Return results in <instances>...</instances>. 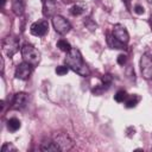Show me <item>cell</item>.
<instances>
[{"instance_id":"1","label":"cell","mask_w":152,"mask_h":152,"mask_svg":"<svg viewBox=\"0 0 152 152\" xmlns=\"http://www.w3.org/2000/svg\"><path fill=\"white\" fill-rule=\"evenodd\" d=\"M65 64H66V66H69L72 71H75V72L78 74L80 76L87 77V76H89V74H90L89 68H88L87 64L84 63L83 57H82L80 50L76 49V48H71V50H70L69 52H66Z\"/></svg>"},{"instance_id":"2","label":"cell","mask_w":152,"mask_h":152,"mask_svg":"<svg viewBox=\"0 0 152 152\" xmlns=\"http://www.w3.org/2000/svg\"><path fill=\"white\" fill-rule=\"evenodd\" d=\"M21 56L24 62L31 64L32 66H37L40 61V52L31 44H25L21 48Z\"/></svg>"},{"instance_id":"3","label":"cell","mask_w":152,"mask_h":152,"mask_svg":"<svg viewBox=\"0 0 152 152\" xmlns=\"http://www.w3.org/2000/svg\"><path fill=\"white\" fill-rule=\"evenodd\" d=\"M2 50L8 57H12L13 55H15L17 51L19 50V40H18V38L15 36H7L6 38H4V40H2Z\"/></svg>"},{"instance_id":"4","label":"cell","mask_w":152,"mask_h":152,"mask_svg":"<svg viewBox=\"0 0 152 152\" xmlns=\"http://www.w3.org/2000/svg\"><path fill=\"white\" fill-rule=\"evenodd\" d=\"M52 26L55 31L59 34H66L71 28L70 23L65 18H63L62 15H56V14L52 17Z\"/></svg>"},{"instance_id":"5","label":"cell","mask_w":152,"mask_h":152,"mask_svg":"<svg viewBox=\"0 0 152 152\" xmlns=\"http://www.w3.org/2000/svg\"><path fill=\"white\" fill-rule=\"evenodd\" d=\"M140 71L144 78H152V56H150L148 53L142 55L140 58Z\"/></svg>"},{"instance_id":"6","label":"cell","mask_w":152,"mask_h":152,"mask_svg":"<svg viewBox=\"0 0 152 152\" xmlns=\"http://www.w3.org/2000/svg\"><path fill=\"white\" fill-rule=\"evenodd\" d=\"M112 34L116 40H119L124 45H126L128 43V40H129V34H128L126 27L124 25H121V24H116V25L113 26Z\"/></svg>"},{"instance_id":"7","label":"cell","mask_w":152,"mask_h":152,"mask_svg":"<svg viewBox=\"0 0 152 152\" xmlns=\"http://www.w3.org/2000/svg\"><path fill=\"white\" fill-rule=\"evenodd\" d=\"M30 31H31V33H32L33 36H36V37H43V36H45V34L48 33V31H49V23H48L46 20H44V19L38 20V21H34V23L31 25Z\"/></svg>"},{"instance_id":"8","label":"cell","mask_w":152,"mask_h":152,"mask_svg":"<svg viewBox=\"0 0 152 152\" xmlns=\"http://www.w3.org/2000/svg\"><path fill=\"white\" fill-rule=\"evenodd\" d=\"M53 140L56 141V144L58 145L61 151H68L74 145V141L70 139V137L66 133H58V134H56Z\"/></svg>"},{"instance_id":"9","label":"cell","mask_w":152,"mask_h":152,"mask_svg":"<svg viewBox=\"0 0 152 152\" xmlns=\"http://www.w3.org/2000/svg\"><path fill=\"white\" fill-rule=\"evenodd\" d=\"M32 69H33V66L31 64H28L26 62H23L15 68L14 76L18 80H27L32 74Z\"/></svg>"},{"instance_id":"10","label":"cell","mask_w":152,"mask_h":152,"mask_svg":"<svg viewBox=\"0 0 152 152\" xmlns=\"http://www.w3.org/2000/svg\"><path fill=\"white\" fill-rule=\"evenodd\" d=\"M27 102H28V96L26 93H17L12 99L11 108L15 110H20L26 107Z\"/></svg>"},{"instance_id":"11","label":"cell","mask_w":152,"mask_h":152,"mask_svg":"<svg viewBox=\"0 0 152 152\" xmlns=\"http://www.w3.org/2000/svg\"><path fill=\"white\" fill-rule=\"evenodd\" d=\"M57 10L56 0H43V14L45 17H53Z\"/></svg>"},{"instance_id":"12","label":"cell","mask_w":152,"mask_h":152,"mask_svg":"<svg viewBox=\"0 0 152 152\" xmlns=\"http://www.w3.org/2000/svg\"><path fill=\"white\" fill-rule=\"evenodd\" d=\"M40 150L44 151V152H56V151H61L55 140H45V141H43L42 145H40Z\"/></svg>"},{"instance_id":"13","label":"cell","mask_w":152,"mask_h":152,"mask_svg":"<svg viewBox=\"0 0 152 152\" xmlns=\"http://www.w3.org/2000/svg\"><path fill=\"white\" fill-rule=\"evenodd\" d=\"M141 97L137 94H133V95H128L127 99L125 100V106L126 108H134L139 102H140Z\"/></svg>"},{"instance_id":"14","label":"cell","mask_w":152,"mask_h":152,"mask_svg":"<svg viewBox=\"0 0 152 152\" xmlns=\"http://www.w3.org/2000/svg\"><path fill=\"white\" fill-rule=\"evenodd\" d=\"M12 10H13L14 14L21 15L24 13V2H23V0H13L12 1Z\"/></svg>"},{"instance_id":"15","label":"cell","mask_w":152,"mask_h":152,"mask_svg":"<svg viewBox=\"0 0 152 152\" xmlns=\"http://www.w3.org/2000/svg\"><path fill=\"white\" fill-rule=\"evenodd\" d=\"M20 126H21L20 120H18L17 118H12L7 121V129L11 132H17L20 128Z\"/></svg>"},{"instance_id":"16","label":"cell","mask_w":152,"mask_h":152,"mask_svg":"<svg viewBox=\"0 0 152 152\" xmlns=\"http://www.w3.org/2000/svg\"><path fill=\"white\" fill-rule=\"evenodd\" d=\"M107 42H108V44H109V46L112 48V49H124V44H121L119 40H116L114 37H113V34H108V38H107Z\"/></svg>"},{"instance_id":"17","label":"cell","mask_w":152,"mask_h":152,"mask_svg":"<svg viewBox=\"0 0 152 152\" xmlns=\"http://www.w3.org/2000/svg\"><path fill=\"white\" fill-rule=\"evenodd\" d=\"M57 48L61 50V51H64V52H69L71 50V45L65 40V39H59L57 42Z\"/></svg>"},{"instance_id":"18","label":"cell","mask_w":152,"mask_h":152,"mask_svg":"<svg viewBox=\"0 0 152 152\" xmlns=\"http://www.w3.org/2000/svg\"><path fill=\"white\" fill-rule=\"evenodd\" d=\"M84 12V7L81 4H76L70 8V14L72 15H81Z\"/></svg>"},{"instance_id":"19","label":"cell","mask_w":152,"mask_h":152,"mask_svg":"<svg viewBox=\"0 0 152 152\" xmlns=\"http://www.w3.org/2000/svg\"><path fill=\"white\" fill-rule=\"evenodd\" d=\"M127 96H128L127 93H126L125 90L121 89V90H119V91L114 95V100H115L116 102H124V101L127 99Z\"/></svg>"},{"instance_id":"20","label":"cell","mask_w":152,"mask_h":152,"mask_svg":"<svg viewBox=\"0 0 152 152\" xmlns=\"http://www.w3.org/2000/svg\"><path fill=\"white\" fill-rule=\"evenodd\" d=\"M17 151L18 148L11 142H5L1 147V152H17Z\"/></svg>"},{"instance_id":"21","label":"cell","mask_w":152,"mask_h":152,"mask_svg":"<svg viewBox=\"0 0 152 152\" xmlns=\"http://www.w3.org/2000/svg\"><path fill=\"white\" fill-rule=\"evenodd\" d=\"M68 70H69V66H65V65H59V66H57L56 68V74L57 75H59V76H63V75H65L66 72H68Z\"/></svg>"},{"instance_id":"22","label":"cell","mask_w":152,"mask_h":152,"mask_svg":"<svg viewBox=\"0 0 152 152\" xmlns=\"http://www.w3.org/2000/svg\"><path fill=\"white\" fill-rule=\"evenodd\" d=\"M126 62H127V56L126 55H119L118 56V64L124 65V64H126Z\"/></svg>"},{"instance_id":"23","label":"cell","mask_w":152,"mask_h":152,"mask_svg":"<svg viewBox=\"0 0 152 152\" xmlns=\"http://www.w3.org/2000/svg\"><path fill=\"white\" fill-rule=\"evenodd\" d=\"M134 12H135L137 14H142L145 11H144V7H142V6H140V5H137V6L134 7Z\"/></svg>"},{"instance_id":"24","label":"cell","mask_w":152,"mask_h":152,"mask_svg":"<svg viewBox=\"0 0 152 152\" xmlns=\"http://www.w3.org/2000/svg\"><path fill=\"white\" fill-rule=\"evenodd\" d=\"M1 71H4V58H1Z\"/></svg>"},{"instance_id":"25","label":"cell","mask_w":152,"mask_h":152,"mask_svg":"<svg viewBox=\"0 0 152 152\" xmlns=\"http://www.w3.org/2000/svg\"><path fill=\"white\" fill-rule=\"evenodd\" d=\"M150 23H151V28H152V13H151V18H150Z\"/></svg>"}]
</instances>
